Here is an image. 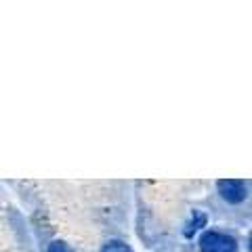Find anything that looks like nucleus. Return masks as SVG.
Wrapping results in <instances>:
<instances>
[{
	"mask_svg": "<svg viewBox=\"0 0 252 252\" xmlns=\"http://www.w3.org/2000/svg\"><path fill=\"white\" fill-rule=\"evenodd\" d=\"M206 223H208L206 215H204L202 210H193V212H191V217H189V220L185 223L183 235H185V238H193V235L198 233L202 227H206Z\"/></svg>",
	"mask_w": 252,
	"mask_h": 252,
	"instance_id": "7ed1b4c3",
	"label": "nucleus"
},
{
	"mask_svg": "<svg viewBox=\"0 0 252 252\" xmlns=\"http://www.w3.org/2000/svg\"><path fill=\"white\" fill-rule=\"evenodd\" d=\"M46 252H72V248H69V244L63 242V240H53L49 244V248H46Z\"/></svg>",
	"mask_w": 252,
	"mask_h": 252,
	"instance_id": "39448f33",
	"label": "nucleus"
},
{
	"mask_svg": "<svg viewBox=\"0 0 252 252\" xmlns=\"http://www.w3.org/2000/svg\"><path fill=\"white\" fill-rule=\"evenodd\" d=\"M198 246H200V252H238V240L231 233L206 229L202 231Z\"/></svg>",
	"mask_w": 252,
	"mask_h": 252,
	"instance_id": "f257e3e1",
	"label": "nucleus"
},
{
	"mask_svg": "<svg viewBox=\"0 0 252 252\" xmlns=\"http://www.w3.org/2000/svg\"><path fill=\"white\" fill-rule=\"evenodd\" d=\"M217 191L227 204H242L248 198V183L242 179H220L217 181Z\"/></svg>",
	"mask_w": 252,
	"mask_h": 252,
	"instance_id": "f03ea898",
	"label": "nucleus"
},
{
	"mask_svg": "<svg viewBox=\"0 0 252 252\" xmlns=\"http://www.w3.org/2000/svg\"><path fill=\"white\" fill-rule=\"evenodd\" d=\"M101 252H132V248L122 240H109L101 246Z\"/></svg>",
	"mask_w": 252,
	"mask_h": 252,
	"instance_id": "20e7f679",
	"label": "nucleus"
}]
</instances>
